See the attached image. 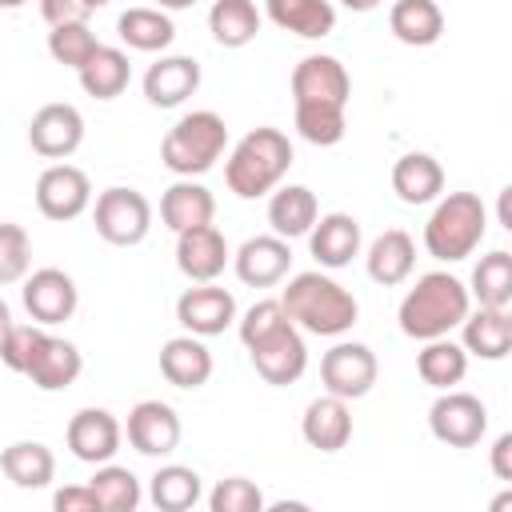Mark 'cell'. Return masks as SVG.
<instances>
[{
	"label": "cell",
	"instance_id": "1",
	"mask_svg": "<svg viewBox=\"0 0 512 512\" xmlns=\"http://www.w3.org/2000/svg\"><path fill=\"white\" fill-rule=\"evenodd\" d=\"M472 308V296H468V284L452 272H424L416 276V284L404 292L400 300V332L408 340H436V336H448L452 328H460V320L468 316Z\"/></svg>",
	"mask_w": 512,
	"mask_h": 512
},
{
	"label": "cell",
	"instance_id": "2",
	"mask_svg": "<svg viewBox=\"0 0 512 512\" xmlns=\"http://www.w3.org/2000/svg\"><path fill=\"white\" fill-rule=\"evenodd\" d=\"M280 304H284L288 320L300 332H312V336H344L360 316L356 296L320 268L316 272H296L288 280V288L280 292Z\"/></svg>",
	"mask_w": 512,
	"mask_h": 512
},
{
	"label": "cell",
	"instance_id": "3",
	"mask_svg": "<svg viewBox=\"0 0 512 512\" xmlns=\"http://www.w3.org/2000/svg\"><path fill=\"white\" fill-rule=\"evenodd\" d=\"M288 168H292V140L280 128L260 124L232 144L224 160V184L240 200H260L288 176Z\"/></svg>",
	"mask_w": 512,
	"mask_h": 512
},
{
	"label": "cell",
	"instance_id": "4",
	"mask_svg": "<svg viewBox=\"0 0 512 512\" xmlns=\"http://www.w3.org/2000/svg\"><path fill=\"white\" fill-rule=\"evenodd\" d=\"M484 232H488L484 200L476 192H448V196H436V208L424 224V248L428 256L456 264L480 248Z\"/></svg>",
	"mask_w": 512,
	"mask_h": 512
},
{
	"label": "cell",
	"instance_id": "5",
	"mask_svg": "<svg viewBox=\"0 0 512 512\" xmlns=\"http://www.w3.org/2000/svg\"><path fill=\"white\" fill-rule=\"evenodd\" d=\"M228 148V124L212 108L184 112L160 140V160L176 176H204Z\"/></svg>",
	"mask_w": 512,
	"mask_h": 512
},
{
	"label": "cell",
	"instance_id": "6",
	"mask_svg": "<svg viewBox=\"0 0 512 512\" xmlns=\"http://www.w3.org/2000/svg\"><path fill=\"white\" fill-rule=\"evenodd\" d=\"M92 224H96V236L104 244H116V248H132L140 244L148 232H152V204L144 192L136 188H104L92 204Z\"/></svg>",
	"mask_w": 512,
	"mask_h": 512
},
{
	"label": "cell",
	"instance_id": "7",
	"mask_svg": "<svg viewBox=\"0 0 512 512\" xmlns=\"http://www.w3.org/2000/svg\"><path fill=\"white\" fill-rule=\"evenodd\" d=\"M376 376H380V364H376V352L360 340H336L324 356H320V384L324 392L340 396V400H364L372 388H376Z\"/></svg>",
	"mask_w": 512,
	"mask_h": 512
},
{
	"label": "cell",
	"instance_id": "8",
	"mask_svg": "<svg viewBox=\"0 0 512 512\" xmlns=\"http://www.w3.org/2000/svg\"><path fill=\"white\" fill-rule=\"evenodd\" d=\"M428 428L440 444L448 448H472L484 440L488 432V408L480 396L460 392V388H444L432 408H428Z\"/></svg>",
	"mask_w": 512,
	"mask_h": 512
},
{
	"label": "cell",
	"instance_id": "9",
	"mask_svg": "<svg viewBox=\"0 0 512 512\" xmlns=\"http://www.w3.org/2000/svg\"><path fill=\"white\" fill-rule=\"evenodd\" d=\"M36 208L48 220H76L92 208V180L84 168L56 160L36 176Z\"/></svg>",
	"mask_w": 512,
	"mask_h": 512
},
{
	"label": "cell",
	"instance_id": "10",
	"mask_svg": "<svg viewBox=\"0 0 512 512\" xmlns=\"http://www.w3.org/2000/svg\"><path fill=\"white\" fill-rule=\"evenodd\" d=\"M28 144L44 160H68L84 144V116H80V108L64 104V100L40 104L32 112V120H28Z\"/></svg>",
	"mask_w": 512,
	"mask_h": 512
},
{
	"label": "cell",
	"instance_id": "11",
	"mask_svg": "<svg viewBox=\"0 0 512 512\" xmlns=\"http://www.w3.org/2000/svg\"><path fill=\"white\" fill-rule=\"evenodd\" d=\"M348 96H352V76L336 56L312 52L292 68V104L348 108Z\"/></svg>",
	"mask_w": 512,
	"mask_h": 512
},
{
	"label": "cell",
	"instance_id": "12",
	"mask_svg": "<svg viewBox=\"0 0 512 512\" xmlns=\"http://www.w3.org/2000/svg\"><path fill=\"white\" fill-rule=\"evenodd\" d=\"M176 320L184 332L208 340V336H220L224 328L236 324V296L228 288H220L216 280H204V284H192L180 292L176 300Z\"/></svg>",
	"mask_w": 512,
	"mask_h": 512
},
{
	"label": "cell",
	"instance_id": "13",
	"mask_svg": "<svg viewBox=\"0 0 512 512\" xmlns=\"http://www.w3.org/2000/svg\"><path fill=\"white\" fill-rule=\"evenodd\" d=\"M20 296H24L28 316L36 324H44V328L72 320V312L80 304V288H76V280L64 268H36V272H28Z\"/></svg>",
	"mask_w": 512,
	"mask_h": 512
},
{
	"label": "cell",
	"instance_id": "14",
	"mask_svg": "<svg viewBox=\"0 0 512 512\" xmlns=\"http://www.w3.org/2000/svg\"><path fill=\"white\" fill-rule=\"evenodd\" d=\"M124 436H128V444L140 456L160 460V456H172L180 448L184 428H180V416H176L172 404H164V400H140V404H132L128 420H124Z\"/></svg>",
	"mask_w": 512,
	"mask_h": 512
},
{
	"label": "cell",
	"instance_id": "15",
	"mask_svg": "<svg viewBox=\"0 0 512 512\" xmlns=\"http://www.w3.org/2000/svg\"><path fill=\"white\" fill-rule=\"evenodd\" d=\"M64 440H68V452L80 464L96 468V464H108L120 452L124 424L108 408H80V412H72V420L64 428Z\"/></svg>",
	"mask_w": 512,
	"mask_h": 512
},
{
	"label": "cell",
	"instance_id": "16",
	"mask_svg": "<svg viewBox=\"0 0 512 512\" xmlns=\"http://www.w3.org/2000/svg\"><path fill=\"white\" fill-rule=\"evenodd\" d=\"M232 268H236V280L240 284H248V288H272L292 268V240H284L276 232L248 236L232 252Z\"/></svg>",
	"mask_w": 512,
	"mask_h": 512
},
{
	"label": "cell",
	"instance_id": "17",
	"mask_svg": "<svg viewBox=\"0 0 512 512\" xmlns=\"http://www.w3.org/2000/svg\"><path fill=\"white\" fill-rule=\"evenodd\" d=\"M248 356H252V368L260 372V380H268L276 388H288L308 372V344L296 324H284L280 332H272L268 340L248 348Z\"/></svg>",
	"mask_w": 512,
	"mask_h": 512
},
{
	"label": "cell",
	"instance_id": "18",
	"mask_svg": "<svg viewBox=\"0 0 512 512\" xmlns=\"http://www.w3.org/2000/svg\"><path fill=\"white\" fill-rule=\"evenodd\" d=\"M228 264H232V248H228V240H224V232L216 224H200V228L176 232V268L192 284L216 280Z\"/></svg>",
	"mask_w": 512,
	"mask_h": 512
},
{
	"label": "cell",
	"instance_id": "19",
	"mask_svg": "<svg viewBox=\"0 0 512 512\" xmlns=\"http://www.w3.org/2000/svg\"><path fill=\"white\" fill-rule=\"evenodd\" d=\"M80 372H84L80 348L72 340L52 336L44 328L40 340H36V352H32V360L24 368V376L32 380V388H40V392H64V388H72L80 380Z\"/></svg>",
	"mask_w": 512,
	"mask_h": 512
},
{
	"label": "cell",
	"instance_id": "20",
	"mask_svg": "<svg viewBox=\"0 0 512 512\" xmlns=\"http://www.w3.org/2000/svg\"><path fill=\"white\" fill-rule=\"evenodd\" d=\"M360 244H364L360 220L348 212L316 216V224L308 228V252L320 268H348L352 256H360Z\"/></svg>",
	"mask_w": 512,
	"mask_h": 512
},
{
	"label": "cell",
	"instance_id": "21",
	"mask_svg": "<svg viewBox=\"0 0 512 512\" xmlns=\"http://www.w3.org/2000/svg\"><path fill=\"white\" fill-rule=\"evenodd\" d=\"M140 84L152 108H180L200 88V64L192 56H160L148 64Z\"/></svg>",
	"mask_w": 512,
	"mask_h": 512
},
{
	"label": "cell",
	"instance_id": "22",
	"mask_svg": "<svg viewBox=\"0 0 512 512\" xmlns=\"http://www.w3.org/2000/svg\"><path fill=\"white\" fill-rule=\"evenodd\" d=\"M300 436L316 452H340L352 440V408H348V400H340L332 392L316 396L300 416Z\"/></svg>",
	"mask_w": 512,
	"mask_h": 512
},
{
	"label": "cell",
	"instance_id": "23",
	"mask_svg": "<svg viewBox=\"0 0 512 512\" xmlns=\"http://www.w3.org/2000/svg\"><path fill=\"white\" fill-rule=\"evenodd\" d=\"M160 376L172 388H184V392L204 388L212 380V352H208V344L200 336H192V332L164 340V348H160Z\"/></svg>",
	"mask_w": 512,
	"mask_h": 512
},
{
	"label": "cell",
	"instance_id": "24",
	"mask_svg": "<svg viewBox=\"0 0 512 512\" xmlns=\"http://www.w3.org/2000/svg\"><path fill=\"white\" fill-rule=\"evenodd\" d=\"M460 344L468 356L480 360H504L512 352V316L508 308H468L460 320Z\"/></svg>",
	"mask_w": 512,
	"mask_h": 512
},
{
	"label": "cell",
	"instance_id": "25",
	"mask_svg": "<svg viewBox=\"0 0 512 512\" xmlns=\"http://www.w3.org/2000/svg\"><path fill=\"white\" fill-rule=\"evenodd\" d=\"M212 216H216V196H212L200 180H192V176H180V180L168 184L164 196H160V220H164V228H172V232L212 224Z\"/></svg>",
	"mask_w": 512,
	"mask_h": 512
},
{
	"label": "cell",
	"instance_id": "26",
	"mask_svg": "<svg viewBox=\"0 0 512 512\" xmlns=\"http://www.w3.org/2000/svg\"><path fill=\"white\" fill-rule=\"evenodd\" d=\"M364 268L376 284L384 288H396L412 276L416 268V240L404 232V228H388L380 232L372 244H368V256H364Z\"/></svg>",
	"mask_w": 512,
	"mask_h": 512
},
{
	"label": "cell",
	"instance_id": "27",
	"mask_svg": "<svg viewBox=\"0 0 512 512\" xmlns=\"http://www.w3.org/2000/svg\"><path fill=\"white\" fill-rule=\"evenodd\" d=\"M316 216H320V204H316L312 188H304V184H276L268 192V224H272L276 236H284V240L308 236Z\"/></svg>",
	"mask_w": 512,
	"mask_h": 512
},
{
	"label": "cell",
	"instance_id": "28",
	"mask_svg": "<svg viewBox=\"0 0 512 512\" xmlns=\"http://www.w3.org/2000/svg\"><path fill=\"white\" fill-rule=\"evenodd\" d=\"M392 192L404 204H432L444 192V168L432 152H404L392 164Z\"/></svg>",
	"mask_w": 512,
	"mask_h": 512
},
{
	"label": "cell",
	"instance_id": "29",
	"mask_svg": "<svg viewBox=\"0 0 512 512\" xmlns=\"http://www.w3.org/2000/svg\"><path fill=\"white\" fill-rule=\"evenodd\" d=\"M264 16L280 32H292L304 40H324L336 28L332 0H264Z\"/></svg>",
	"mask_w": 512,
	"mask_h": 512
},
{
	"label": "cell",
	"instance_id": "30",
	"mask_svg": "<svg viewBox=\"0 0 512 512\" xmlns=\"http://www.w3.org/2000/svg\"><path fill=\"white\" fill-rule=\"evenodd\" d=\"M388 28L408 48H428L444 36V8L436 0H392Z\"/></svg>",
	"mask_w": 512,
	"mask_h": 512
},
{
	"label": "cell",
	"instance_id": "31",
	"mask_svg": "<svg viewBox=\"0 0 512 512\" xmlns=\"http://www.w3.org/2000/svg\"><path fill=\"white\" fill-rule=\"evenodd\" d=\"M0 472L24 488V492H36V488H48L56 480V456L48 444L40 440H16L0 452Z\"/></svg>",
	"mask_w": 512,
	"mask_h": 512
},
{
	"label": "cell",
	"instance_id": "32",
	"mask_svg": "<svg viewBox=\"0 0 512 512\" xmlns=\"http://www.w3.org/2000/svg\"><path fill=\"white\" fill-rule=\"evenodd\" d=\"M76 76H80V88H84L88 96H96V100H116V96L128 88V80H132V64H128V52H124V48L100 44V48L76 68Z\"/></svg>",
	"mask_w": 512,
	"mask_h": 512
},
{
	"label": "cell",
	"instance_id": "33",
	"mask_svg": "<svg viewBox=\"0 0 512 512\" xmlns=\"http://www.w3.org/2000/svg\"><path fill=\"white\" fill-rule=\"evenodd\" d=\"M148 500L160 512H188L204 500V480L188 464H160L148 480Z\"/></svg>",
	"mask_w": 512,
	"mask_h": 512
},
{
	"label": "cell",
	"instance_id": "34",
	"mask_svg": "<svg viewBox=\"0 0 512 512\" xmlns=\"http://www.w3.org/2000/svg\"><path fill=\"white\" fill-rule=\"evenodd\" d=\"M416 372L428 388L444 392V388H456L464 376H468V352L464 344H456L452 336H436V340H424V348L416 352Z\"/></svg>",
	"mask_w": 512,
	"mask_h": 512
},
{
	"label": "cell",
	"instance_id": "35",
	"mask_svg": "<svg viewBox=\"0 0 512 512\" xmlns=\"http://www.w3.org/2000/svg\"><path fill=\"white\" fill-rule=\"evenodd\" d=\"M264 16L256 8V0H216L208 8V32L220 48H244L256 40Z\"/></svg>",
	"mask_w": 512,
	"mask_h": 512
},
{
	"label": "cell",
	"instance_id": "36",
	"mask_svg": "<svg viewBox=\"0 0 512 512\" xmlns=\"http://www.w3.org/2000/svg\"><path fill=\"white\" fill-rule=\"evenodd\" d=\"M116 32L132 52H164L176 40V24L164 8H128V12H120Z\"/></svg>",
	"mask_w": 512,
	"mask_h": 512
},
{
	"label": "cell",
	"instance_id": "37",
	"mask_svg": "<svg viewBox=\"0 0 512 512\" xmlns=\"http://www.w3.org/2000/svg\"><path fill=\"white\" fill-rule=\"evenodd\" d=\"M88 488L96 492V504L100 512H136L140 500H144V488H140V476L124 464H96Z\"/></svg>",
	"mask_w": 512,
	"mask_h": 512
},
{
	"label": "cell",
	"instance_id": "38",
	"mask_svg": "<svg viewBox=\"0 0 512 512\" xmlns=\"http://www.w3.org/2000/svg\"><path fill=\"white\" fill-rule=\"evenodd\" d=\"M468 296L484 308H508L512 304V256L504 248L480 256L468 280Z\"/></svg>",
	"mask_w": 512,
	"mask_h": 512
},
{
	"label": "cell",
	"instance_id": "39",
	"mask_svg": "<svg viewBox=\"0 0 512 512\" xmlns=\"http://www.w3.org/2000/svg\"><path fill=\"white\" fill-rule=\"evenodd\" d=\"M292 120L300 140L316 148H332L348 132V108H332V104H292Z\"/></svg>",
	"mask_w": 512,
	"mask_h": 512
},
{
	"label": "cell",
	"instance_id": "40",
	"mask_svg": "<svg viewBox=\"0 0 512 512\" xmlns=\"http://www.w3.org/2000/svg\"><path fill=\"white\" fill-rule=\"evenodd\" d=\"M96 48H100V40H96V32L88 28V20L56 24V28L48 32V56H52L56 64H64V68H80Z\"/></svg>",
	"mask_w": 512,
	"mask_h": 512
},
{
	"label": "cell",
	"instance_id": "41",
	"mask_svg": "<svg viewBox=\"0 0 512 512\" xmlns=\"http://www.w3.org/2000/svg\"><path fill=\"white\" fill-rule=\"evenodd\" d=\"M32 268V240L24 224L0 220V284H20Z\"/></svg>",
	"mask_w": 512,
	"mask_h": 512
},
{
	"label": "cell",
	"instance_id": "42",
	"mask_svg": "<svg viewBox=\"0 0 512 512\" xmlns=\"http://www.w3.org/2000/svg\"><path fill=\"white\" fill-rule=\"evenodd\" d=\"M284 324H292V320H288L280 296H272V300H256V304L236 320V332H240V344H244V348H256L260 340H268V336L280 332Z\"/></svg>",
	"mask_w": 512,
	"mask_h": 512
},
{
	"label": "cell",
	"instance_id": "43",
	"mask_svg": "<svg viewBox=\"0 0 512 512\" xmlns=\"http://www.w3.org/2000/svg\"><path fill=\"white\" fill-rule=\"evenodd\" d=\"M208 508H212V512H264L268 500H264V492H260L256 480H248V476H228V480H220V484L208 492Z\"/></svg>",
	"mask_w": 512,
	"mask_h": 512
},
{
	"label": "cell",
	"instance_id": "44",
	"mask_svg": "<svg viewBox=\"0 0 512 512\" xmlns=\"http://www.w3.org/2000/svg\"><path fill=\"white\" fill-rule=\"evenodd\" d=\"M40 332H44V324H36V320H32V324H16V320H12V324L0 332V364H4L8 372L24 376L32 352H36Z\"/></svg>",
	"mask_w": 512,
	"mask_h": 512
},
{
	"label": "cell",
	"instance_id": "45",
	"mask_svg": "<svg viewBox=\"0 0 512 512\" xmlns=\"http://www.w3.org/2000/svg\"><path fill=\"white\" fill-rule=\"evenodd\" d=\"M52 508L56 512H100L96 504V492L88 484H64L52 492Z\"/></svg>",
	"mask_w": 512,
	"mask_h": 512
},
{
	"label": "cell",
	"instance_id": "46",
	"mask_svg": "<svg viewBox=\"0 0 512 512\" xmlns=\"http://www.w3.org/2000/svg\"><path fill=\"white\" fill-rule=\"evenodd\" d=\"M40 16H44V24H48V28H56V24L88 20V16H92V8H88L84 0H40Z\"/></svg>",
	"mask_w": 512,
	"mask_h": 512
},
{
	"label": "cell",
	"instance_id": "47",
	"mask_svg": "<svg viewBox=\"0 0 512 512\" xmlns=\"http://www.w3.org/2000/svg\"><path fill=\"white\" fill-rule=\"evenodd\" d=\"M492 476L512 480V432H500L492 444Z\"/></svg>",
	"mask_w": 512,
	"mask_h": 512
},
{
	"label": "cell",
	"instance_id": "48",
	"mask_svg": "<svg viewBox=\"0 0 512 512\" xmlns=\"http://www.w3.org/2000/svg\"><path fill=\"white\" fill-rule=\"evenodd\" d=\"M348 12H372V8H380L384 0H340Z\"/></svg>",
	"mask_w": 512,
	"mask_h": 512
},
{
	"label": "cell",
	"instance_id": "49",
	"mask_svg": "<svg viewBox=\"0 0 512 512\" xmlns=\"http://www.w3.org/2000/svg\"><path fill=\"white\" fill-rule=\"evenodd\" d=\"M196 0H156V8H164V12H184V8H192Z\"/></svg>",
	"mask_w": 512,
	"mask_h": 512
},
{
	"label": "cell",
	"instance_id": "50",
	"mask_svg": "<svg viewBox=\"0 0 512 512\" xmlns=\"http://www.w3.org/2000/svg\"><path fill=\"white\" fill-rule=\"evenodd\" d=\"M8 324H12V308H8V304H4V296H0V332H4Z\"/></svg>",
	"mask_w": 512,
	"mask_h": 512
},
{
	"label": "cell",
	"instance_id": "51",
	"mask_svg": "<svg viewBox=\"0 0 512 512\" xmlns=\"http://www.w3.org/2000/svg\"><path fill=\"white\" fill-rule=\"evenodd\" d=\"M84 4H88V8L96 12V8H104V4H112V0H84Z\"/></svg>",
	"mask_w": 512,
	"mask_h": 512
},
{
	"label": "cell",
	"instance_id": "52",
	"mask_svg": "<svg viewBox=\"0 0 512 512\" xmlns=\"http://www.w3.org/2000/svg\"><path fill=\"white\" fill-rule=\"evenodd\" d=\"M20 4H28V0H0V8H20Z\"/></svg>",
	"mask_w": 512,
	"mask_h": 512
}]
</instances>
